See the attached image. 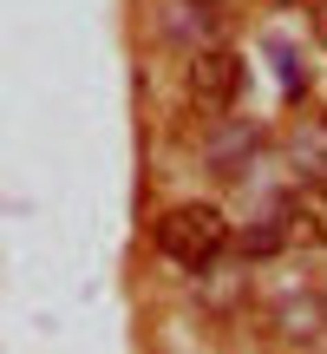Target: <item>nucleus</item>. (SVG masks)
Listing matches in <instances>:
<instances>
[{
	"instance_id": "f257e3e1",
	"label": "nucleus",
	"mask_w": 327,
	"mask_h": 354,
	"mask_svg": "<svg viewBox=\"0 0 327 354\" xmlns=\"http://www.w3.org/2000/svg\"><path fill=\"white\" fill-rule=\"evenodd\" d=\"M157 250L177 269H210L229 250V216L210 210V203H177V210L157 216Z\"/></svg>"
},
{
	"instance_id": "f03ea898",
	"label": "nucleus",
	"mask_w": 327,
	"mask_h": 354,
	"mask_svg": "<svg viewBox=\"0 0 327 354\" xmlns=\"http://www.w3.org/2000/svg\"><path fill=\"white\" fill-rule=\"evenodd\" d=\"M236 99H242V59L236 53H203V59L190 66V105H197L203 118H223Z\"/></svg>"
},
{
	"instance_id": "7ed1b4c3",
	"label": "nucleus",
	"mask_w": 327,
	"mask_h": 354,
	"mask_svg": "<svg viewBox=\"0 0 327 354\" xmlns=\"http://www.w3.org/2000/svg\"><path fill=\"white\" fill-rule=\"evenodd\" d=\"M275 230H281V243H295V250H327V184L288 190L281 210H275Z\"/></svg>"
},
{
	"instance_id": "20e7f679",
	"label": "nucleus",
	"mask_w": 327,
	"mask_h": 354,
	"mask_svg": "<svg viewBox=\"0 0 327 354\" xmlns=\"http://www.w3.org/2000/svg\"><path fill=\"white\" fill-rule=\"evenodd\" d=\"M315 39H321V46H327V0H321V7H315Z\"/></svg>"
}]
</instances>
